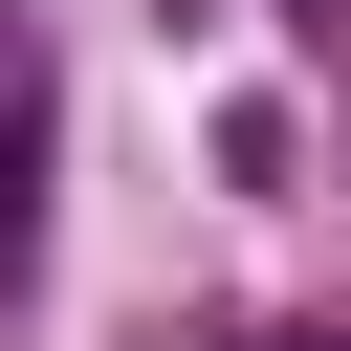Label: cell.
<instances>
[{
    "mask_svg": "<svg viewBox=\"0 0 351 351\" xmlns=\"http://www.w3.org/2000/svg\"><path fill=\"white\" fill-rule=\"evenodd\" d=\"M307 351H351V329H307Z\"/></svg>",
    "mask_w": 351,
    "mask_h": 351,
    "instance_id": "cell-1",
    "label": "cell"
}]
</instances>
